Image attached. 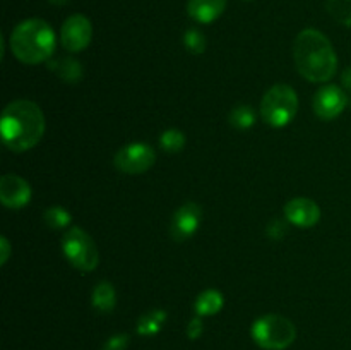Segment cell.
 I'll use <instances>...</instances> for the list:
<instances>
[{
    "label": "cell",
    "instance_id": "3",
    "mask_svg": "<svg viewBox=\"0 0 351 350\" xmlns=\"http://www.w3.org/2000/svg\"><path fill=\"white\" fill-rule=\"evenodd\" d=\"M10 50L23 64L36 65L50 60L55 51V33L43 19H26L10 34Z\"/></svg>",
    "mask_w": 351,
    "mask_h": 350
},
{
    "label": "cell",
    "instance_id": "7",
    "mask_svg": "<svg viewBox=\"0 0 351 350\" xmlns=\"http://www.w3.org/2000/svg\"><path fill=\"white\" fill-rule=\"evenodd\" d=\"M156 161V153L146 143H130L120 148L113 158V165L119 172L127 175H139L149 170Z\"/></svg>",
    "mask_w": 351,
    "mask_h": 350
},
{
    "label": "cell",
    "instance_id": "13",
    "mask_svg": "<svg viewBox=\"0 0 351 350\" xmlns=\"http://www.w3.org/2000/svg\"><path fill=\"white\" fill-rule=\"evenodd\" d=\"M226 2L228 0H189L187 12L197 23L209 24L225 12Z\"/></svg>",
    "mask_w": 351,
    "mask_h": 350
},
{
    "label": "cell",
    "instance_id": "17",
    "mask_svg": "<svg viewBox=\"0 0 351 350\" xmlns=\"http://www.w3.org/2000/svg\"><path fill=\"white\" fill-rule=\"evenodd\" d=\"M167 321V312L163 309H153L144 312L137 321V333L143 336H153L160 333L161 326Z\"/></svg>",
    "mask_w": 351,
    "mask_h": 350
},
{
    "label": "cell",
    "instance_id": "24",
    "mask_svg": "<svg viewBox=\"0 0 351 350\" xmlns=\"http://www.w3.org/2000/svg\"><path fill=\"white\" fill-rule=\"evenodd\" d=\"M202 331H204V325H202L201 316H195V318H192L191 321H189L187 336L191 340H197L199 336L202 335Z\"/></svg>",
    "mask_w": 351,
    "mask_h": 350
},
{
    "label": "cell",
    "instance_id": "20",
    "mask_svg": "<svg viewBox=\"0 0 351 350\" xmlns=\"http://www.w3.org/2000/svg\"><path fill=\"white\" fill-rule=\"evenodd\" d=\"M160 146L167 153H180L185 148V134L178 129H168L160 136Z\"/></svg>",
    "mask_w": 351,
    "mask_h": 350
},
{
    "label": "cell",
    "instance_id": "1",
    "mask_svg": "<svg viewBox=\"0 0 351 350\" xmlns=\"http://www.w3.org/2000/svg\"><path fill=\"white\" fill-rule=\"evenodd\" d=\"M0 132L3 144L14 153L31 150L45 132V115L40 106L29 100H16L2 112Z\"/></svg>",
    "mask_w": 351,
    "mask_h": 350
},
{
    "label": "cell",
    "instance_id": "8",
    "mask_svg": "<svg viewBox=\"0 0 351 350\" xmlns=\"http://www.w3.org/2000/svg\"><path fill=\"white\" fill-rule=\"evenodd\" d=\"M60 38L65 50L74 51V54L82 51L84 48H88V45L93 40L91 21L82 14H74L62 24Z\"/></svg>",
    "mask_w": 351,
    "mask_h": 350
},
{
    "label": "cell",
    "instance_id": "11",
    "mask_svg": "<svg viewBox=\"0 0 351 350\" xmlns=\"http://www.w3.org/2000/svg\"><path fill=\"white\" fill-rule=\"evenodd\" d=\"M0 201L5 208H24L31 201V185L19 175H3L0 178Z\"/></svg>",
    "mask_w": 351,
    "mask_h": 350
},
{
    "label": "cell",
    "instance_id": "6",
    "mask_svg": "<svg viewBox=\"0 0 351 350\" xmlns=\"http://www.w3.org/2000/svg\"><path fill=\"white\" fill-rule=\"evenodd\" d=\"M62 250H64L69 263L75 270L84 271V273L95 270L99 263L98 247H96L95 240L79 226H72L64 233V237H62Z\"/></svg>",
    "mask_w": 351,
    "mask_h": 350
},
{
    "label": "cell",
    "instance_id": "19",
    "mask_svg": "<svg viewBox=\"0 0 351 350\" xmlns=\"http://www.w3.org/2000/svg\"><path fill=\"white\" fill-rule=\"evenodd\" d=\"M43 220L48 229L62 230L67 229V225L71 223V213L62 208V206H51L43 213Z\"/></svg>",
    "mask_w": 351,
    "mask_h": 350
},
{
    "label": "cell",
    "instance_id": "22",
    "mask_svg": "<svg viewBox=\"0 0 351 350\" xmlns=\"http://www.w3.org/2000/svg\"><path fill=\"white\" fill-rule=\"evenodd\" d=\"M184 45H185V48L191 51V54H195V55L202 54V51L206 50L204 34H202L199 30H194V27H191V30L185 31Z\"/></svg>",
    "mask_w": 351,
    "mask_h": 350
},
{
    "label": "cell",
    "instance_id": "12",
    "mask_svg": "<svg viewBox=\"0 0 351 350\" xmlns=\"http://www.w3.org/2000/svg\"><path fill=\"white\" fill-rule=\"evenodd\" d=\"M285 218L295 226L311 229L321 220V208L308 198H295L285 205Z\"/></svg>",
    "mask_w": 351,
    "mask_h": 350
},
{
    "label": "cell",
    "instance_id": "25",
    "mask_svg": "<svg viewBox=\"0 0 351 350\" xmlns=\"http://www.w3.org/2000/svg\"><path fill=\"white\" fill-rule=\"evenodd\" d=\"M0 249H2V256H0V264H5L7 263V259H9V256H10V244H9V240L5 239V237H2V239H0Z\"/></svg>",
    "mask_w": 351,
    "mask_h": 350
},
{
    "label": "cell",
    "instance_id": "14",
    "mask_svg": "<svg viewBox=\"0 0 351 350\" xmlns=\"http://www.w3.org/2000/svg\"><path fill=\"white\" fill-rule=\"evenodd\" d=\"M223 304H225V299H223L221 292L215 290V288H209V290L201 292L194 302L195 316L204 318V316L218 314V312L223 309Z\"/></svg>",
    "mask_w": 351,
    "mask_h": 350
},
{
    "label": "cell",
    "instance_id": "15",
    "mask_svg": "<svg viewBox=\"0 0 351 350\" xmlns=\"http://www.w3.org/2000/svg\"><path fill=\"white\" fill-rule=\"evenodd\" d=\"M91 304L101 314H108L117 305V292L110 281H99L91 295Z\"/></svg>",
    "mask_w": 351,
    "mask_h": 350
},
{
    "label": "cell",
    "instance_id": "21",
    "mask_svg": "<svg viewBox=\"0 0 351 350\" xmlns=\"http://www.w3.org/2000/svg\"><path fill=\"white\" fill-rule=\"evenodd\" d=\"M328 12L339 24L351 26V0H328Z\"/></svg>",
    "mask_w": 351,
    "mask_h": 350
},
{
    "label": "cell",
    "instance_id": "5",
    "mask_svg": "<svg viewBox=\"0 0 351 350\" xmlns=\"http://www.w3.org/2000/svg\"><path fill=\"white\" fill-rule=\"evenodd\" d=\"M252 338L264 350H285L297 338V328L288 318L280 314H266L252 325Z\"/></svg>",
    "mask_w": 351,
    "mask_h": 350
},
{
    "label": "cell",
    "instance_id": "18",
    "mask_svg": "<svg viewBox=\"0 0 351 350\" xmlns=\"http://www.w3.org/2000/svg\"><path fill=\"white\" fill-rule=\"evenodd\" d=\"M228 120L235 129H250L254 126V122H256V112H254V108L250 105H243L242 103V105H237L230 110Z\"/></svg>",
    "mask_w": 351,
    "mask_h": 350
},
{
    "label": "cell",
    "instance_id": "16",
    "mask_svg": "<svg viewBox=\"0 0 351 350\" xmlns=\"http://www.w3.org/2000/svg\"><path fill=\"white\" fill-rule=\"evenodd\" d=\"M48 69L65 82H77L82 78V67L75 58L60 57L55 60H48Z\"/></svg>",
    "mask_w": 351,
    "mask_h": 350
},
{
    "label": "cell",
    "instance_id": "10",
    "mask_svg": "<svg viewBox=\"0 0 351 350\" xmlns=\"http://www.w3.org/2000/svg\"><path fill=\"white\" fill-rule=\"evenodd\" d=\"M346 93L339 86L328 84L319 89L314 96V112L319 119L332 120L346 108Z\"/></svg>",
    "mask_w": 351,
    "mask_h": 350
},
{
    "label": "cell",
    "instance_id": "9",
    "mask_svg": "<svg viewBox=\"0 0 351 350\" xmlns=\"http://www.w3.org/2000/svg\"><path fill=\"white\" fill-rule=\"evenodd\" d=\"M202 222V208L197 202H185L180 208L175 211L173 218H171L170 233L173 240L177 242H184V240L191 239L195 232L199 230Z\"/></svg>",
    "mask_w": 351,
    "mask_h": 350
},
{
    "label": "cell",
    "instance_id": "26",
    "mask_svg": "<svg viewBox=\"0 0 351 350\" xmlns=\"http://www.w3.org/2000/svg\"><path fill=\"white\" fill-rule=\"evenodd\" d=\"M341 82H343V88H345L348 93H351V67H348L345 72H343Z\"/></svg>",
    "mask_w": 351,
    "mask_h": 350
},
{
    "label": "cell",
    "instance_id": "27",
    "mask_svg": "<svg viewBox=\"0 0 351 350\" xmlns=\"http://www.w3.org/2000/svg\"><path fill=\"white\" fill-rule=\"evenodd\" d=\"M51 3H57V5H62V3H65L67 2V0H50Z\"/></svg>",
    "mask_w": 351,
    "mask_h": 350
},
{
    "label": "cell",
    "instance_id": "4",
    "mask_svg": "<svg viewBox=\"0 0 351 350\" xmlns=\"http://www.w3.org/2000/svg\"><path fill=\"white\" fill-rule=\"evenodd\" d=\"M298 112V96L288 84H274L266 91L261 102V115L271 127L288 126Z\"/></svg>",
    "mask_w": 351,
    "mask_h": 350
},
{
    "label": "cell",
    "instance_id": "2",
    "mask_svg": "<svg viewBox=\"0 0 351 350\" xmlns=\"http://www.w3.org/2000/svg\"><path fill=\"white\" fill-rule=\"evenodd\" d=\"M298 72L311 82H326L336 74L338 57L332 43L317 30H304L293 45Z\"/></svg>",
    "mask_w": 351,
    "mask_h": 350
},
{
    "label": "cell",
    "instance_id": "23",
    "mask_svg": "<svg viewBox=\"0 0 351 350\" xmlns=\"http://www.w3.org/2000/svg\"><path fill=\"white\" fill-rule=\"evenodd\" d=\"M129 335L119 333V335H113L106 340L105 345H103V350H125L127 347H129Z\"/></svg>",
    "mask_w": 351,
    "mask_h": 350
}]
</instances>
